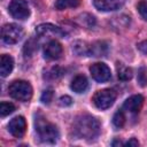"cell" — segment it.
Wrapping results in <instances>:
<instances>
[{
    "label": "cell",
    "mask_w": 147,
    "mask_h": 147,
    "mask_svg": "<svg viewBox=\"0 0 147 147\" xmlns=\"http://www.w3.org/2000/svg\"><path fill=\"white\" fill-rule=\"evenodd\" d=\"M9 14L20 21L26 20L30 16V8L26 0H11L8 6Z\"/></svg>",
    "instance_id": "8992f818"
},
{
    "label": "cell",
    "mask_w": 147,
    "mask_h": 147,
    "mask_svg": "<svg viewBox=\"0 0 147 147\" xmlns=\"http://www.w3.org/2000/svg\"><path fill=\"white\" fill-rule=\"evenodd\" d=\"M9 95L18 101H29L32 98V86L29 82L17 79L10 83L8 87Z\"/></svg>",
    "instance_id": "3957f363"
},
{
    "label": "cell",
    "mask_w": 147,
    "mask_h": 147,
    "mask_svg": "<svg viewBox=\"0 0 147 147\" xmlns=\"http://www.w3.org/2000/svg\"><path fill=\"white\" fill-rule=\"evenodd\" d=\"M117 76L121 80H129L132 78L133 76V72H132V69L122 64V63H118L117 65Z\"/></svg>",
    "instance_id": "2e32d148"
},
{
    "label": "cell",
    "mask_w": 147,
    "mask_h": 147,
    "mask_svg": "<svg viewBox=\"0 0 147 147\" xmlns=\"http://www.w3.org/2000/svg\"><path fill=\"white\" fill-rule=\"evenodd\" d=\"M53 95H54L53 90H52V88H47V90H45V91L42 92V94H41V96H40V100H41L42 103L48 105V103H51V101H52V99H53Z\"/></svg>",
    "instance_id": "7402d4cb"
},
{
    "label": "cell",
    "mask_w": 147,
    "mask_h": 147,
    "mask_svg": "<svg viewBox=\"0 0 147 147\" xmlns=\"http://www.w3.org/2000/svg\"><path fill=\"white\" fill-rule=\"evenodd\" d=\"M38 48V46H37V42L33 40V39H30L29 41H26V44H25V46H24V55L25 56H31L33 53H34V51Z\"/></svg>",
    "instance_id": "44dd1931"
},
{
    "label": "cell",
    "mask_w": 147,
    "mask_h": 147,
    "mask_svg": "<svg viewBox=\"0 0 147 147\" xmlns=\"http://www.w3.org/2000/svg\"><path fill=\"white\" fill-rule=\"evenodd\" d=\"M70 87L76 93H84L88 87V80L84 75H77L71 80Z\"/></svg>",
    "instance_id": "4fadbf2b"
},
{
    "label": "cell",
    "mask_w": 147,
    "mask_h": 147,
    "mask_svg": "<svg viewBox=\"0 0 147 147\" xmlns=\"http://www.w3.org/2000/svg\"><path fill=\"white\" fill-rule=\"evenodd\" d=\"M14 68V60L8 54H2L0 60V75L2 77H7Z\"/></svg>",
    "instance_id": "5bb4252c"
},
{
    "label": "cell",
    "mask_w": 147,
    "mask_h": 147,
    "mask_svg": "<svg viewBox=\"0 0 147 147\" xmlns=\"http://www.w3.org/2000/svg\"><path fill=\"white\" fill-rule=\"evenodd\" d=\"M93 5L101 11H113L124 5V0H93Z\"/></svg>",
    "instance_id": "8fae6325"
},
{
    "label": "cell",
    "mask_w": 147,
    "mask_h": 147,
    "mask_svg": "<svg viewBox=\"0 0 147 147\" xmlns=\"http://www.w3.org/2000/svg\"><path fill=\"white\" fill-rule=\"evenodd\" d=\"M8 130L15 138H22L26 131V121L23 116H16L8 123Z\"/></svg>",
    "instance_id": "9c48e42d"
},
{
    "label": "cell",
    "mask_w": 147,
    "mask_h": 147,
    "mask_svg": "<svg viewBox=\"0 0 147 147\" xmlns=\"http://www.w3.org/2000/svg\"><path fill=\"white\" fill-rule=\"evenodd\" d=\"M88 49H90V46H87L86 42H84V41H76L72 45V51L79 56L88 55Z\"/></svg>",
    "instance_id": "ac0fdd59"
},
{
    "label": "cell",
    "mask_w": 147,
    "mask_h": 147,
    "mask_svg": "<svg viewBox=\"0 0 147 147\" xmlns=\"http://www.w3.org/2000/svg\"><path fill=\"white\" fill-rule=\"evenodd\" d=\"M108 53V45L105 41H96L90 45L88 55L90 56H105Z\"/></svg>",
    "instance_id": "9a60e30c"
},
{
    "label": "cell",
    "mask_w": 147,
    "mask_h": 147,
    "mask_svg": "<svg viewBox=\"0 0 147 147\" xmlns=\"http://www.w3.org/2000/svg\"><path fill=\"white\" fill-rule=\"evenodd\" d=\"M59 103H60L61 106L67 107V106H70V105L72 103V99H71L69 95H63V96H61V98L59 99Z\"/></svg>",
    "instance_id": "d4e9b609"
},
{
    "label": "cell",
    "mask_w": 147,
    "mask_h": 147,
    "mask_svg": "<svg viewBox=\"0 0 147 147\" xmlns=\"http://www.w3.org/2000/svg\"><path fill=\"white\" fill-rule=\"evenodd\" d=\"M137 47H138V49H139L144 55H147V39H146V40H142L141 42H139V44L137 45Z\"/></svg>",
    "instance_id": "484cf974"
},
{
    "label": "cell",
    "mask_w": 147,
    "mask_h": 147,
    "mask_svg": "<svg viewBox=\"0 0 147 147\" xmlns=\"http://www.w3.org/2000/svg\"><path fill=\"white\" fill-rule=\"evenodd\" d=\"M1 37L3 42L8 45L17 44L23 37V29L20 25L14 23L5 24L1 29Z\"/></svg>",
    "instance_id": "5b68a950"
},
{
    "label": "cell",
    "mask_w": 147,
    "mask_h": 147,
    "mask_svg": "<svg viewBox=\"0 0 147 147\" xmlns=\"http://www.w3.org/2000/svg\"><path fill=\"white\" fill-rule=\"evenodd\" d=\"M115 145H123V144H122L121 141H114V142H113V146H115Z\"/></svg>",
    "instance_id": "83f0119b"
},
{
    "label": "cell",
    "mask_w": 147,
    "mask_h": 147,
    "mask_svg": "<svg viewBox=\"0 0 147 147\" xmlns=\"http://www.w3.org/2000/svg\"><path fill=\"white\" fill-rule=\"evenodd\" d=\"M74 134L79 139L92 140L100 133V123L91 115H80L72 123Z\"/></svg>",
    "instance_id": "6da1fadb"
},
{
    "label": "cell",
    "mask_w": 147,
    "mask_h": 147,
    "mask_svg": "<svg viewBox=\"0 0 147 147\" xmlns=\"http://www.w3.org/2000/svg\"><path fill=\"white\" fill-rule=\"evenodd\" d=\"M138 83L141 86H146L147 85V70L145 68H141L139 70V74H138Z\"/></svg>",
    "instance_id": "cb8c5ba5"
},
{
    "label": "cell",
    "mask_w": 147,
    "mask_h": 147,
    "mask_svg": "<svg viewBox=\"0 0 147 147\" xmlns=\"http://www.w3.org/2000/svg\"><path fill=\"white\" fill-rule=\"evenodd\" d=\"M113 124L115 125V127L121 129L124 126L125 124V115L123 113V110H117L113 117Z\"/></svg>",
    "instance_id": "d6986e66"
},
{
    "label": "cell",
    "mask_w": 147,
    "mask_h": 147,
    "mask_svg": "<svg viewBox=\"0 0 147 147\" xmlns=\"http://www.w3.org/2000/svg\"><path fill=\"white\" fill-rule=\"evenodd\" d=\"M14 110H15V106L11 102H1V105H0V115L2 117L14 113Z\"/></svg>",
    "instance_id": "ffe728a7"
},
{
    "label": "cell",
    "mask_w": 147,
    "mask_h": 147,
    "mask_svg": "<svg viewBox=\"0 0 147 147\" xmlns=\"http://www.w3.org/2000/svg\"><path fill=\"white\" fill-rule=\"evenodd\" d=\"M142 105H144V96L140 95V94H134V95L127 98V99L124 101L123 108H124L125 110H127L129 113L137 114V113L140 111Z\"/></svg>",
    "instance_id": "7c38bea8"
},
{
    "label": "cell",
    "mask_w": 147,
    "mask_h": 147,
    "mask_svg": "<svg viewBox=\"0 0 147 147\" xmlns=\"http://www.w3.org/2000/svg\"><path fill=\"white\" fill-rule=\"evenodd\" d=\"M137 9H138L140 16H141L144 20H147V1H146V0L139 1L138 5H137Z\"/></svg>",
    "instance_id": "603a6c76"
},
{
    "label": "cell",
    "mask_w": 147,
    "mask_h": 147,
    "mask_svg": "<svg viewBox=\"0 0 147 147\" xmlns=\"http://www.w3.org/2000/svg\"><path fill=\"white\" fill-rule=\"evenodd\" d=\"M125 145L126 146H139V142H138V140L136 138H131Z\"/></svg>",
    "instance_id": "4316f807"
},
{
    "label": "cell",
    "mask_w": 147,
    "mask_h": 147,
    "mask_svg": "<svg viewBox=\"0 0 147 147\" xmlns=\"http://www.w3.org/2000/svg\"><path fill=\"white\" fill-rule=\"evenodd\" d=\"M62 53H63L62 45L55 39L49 40L44 47V56L47 60H57L61 57Z\"/></svg>",
    "instance_id": "ba28073f"
},
{
    "label": "cell",
    "mask_w": 147,
    "mask_h": 147,
    "mask_svg": "<svg viewBox=\"0 0 147 147\" xmlns=\"http://www.w3.org/2000/svg\"><path fill=\"white\" fill-rule=\"evenodd\" d=\"M116 100V93L110 88H105L101 91L95 92V94L92 98V101L94 106L101 110L110 108Z\"/></svg>",
    "instance_id": "277c9868"
},
{
    "label": "cell",
    "mask_w": 147,
    "mask_h": 147,
    "mask_svg": "<svg viewBox=\"0 0 147 147\" xmlns=\"http://www.w3.org/2000/svg\"><path fill=\"white\" fill-rule=\"evenodd\" d=\"M90 72L92 75L93 79L99 82V83L107 82L111 77V72H110L109 67L103 62H96V63L92 64L90 67Z\"/></svg>",
    "instance_id": "52a82bcc"
},
{
    "label": "cell",
    "mask_w": 147,
    "mask_h": 147,
    "mask_svg": "<svg viewBox=\"0 0 147 147\" xmlns=\"http://www.w3.org/2000/svg\"><path fill=\"white\" fill-rule=\"evenodd\" d=\"M79 0H56L55 8L57 10H64L67 8H76L79 6Z\"/></svg>",
    "instance_id": "e0dca14e"
},
{
    "label": "cell",
    "mask_w": 147,
    "mask_h": 147,
    "mask_svg": "<svg viewBox=\"0 0 147 147\" xmlns=\"http://www.w3.org/2000/svg\"><path fill=\"white\" fill-rule=\"evenodd\" d=\"M36 33L39 37H47V36H52V37H63L64 36V31H62L59 26L53 25L51 23H44L40 24L36 28Z\"/></svg>",
    "instance_id": "30bf717a"
},
{
    "label": "cell",
    "mask_w": 147,
    "mask_h": 147,
    "mask_svg": "<svg viewBox=\"0 0 147 147\" xmlns=\"http://www.w3.org/2000/svg\"><path fill=\"white\" fill-rule=\"evenodd\" d=\"M34 127L39 139L42 142L54 144L59 139L57 127L40 114H38L34 118Z\"/></svg>",
    "instance_id": "7a4b0ae2"
}]
</instances>
